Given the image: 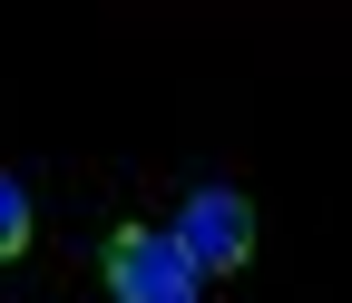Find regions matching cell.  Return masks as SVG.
Returning <instances> with one entry per match:
<instances>
[{"instance_id": "cell-2", "label": "cell", "mask_w": 352, "mask_h": 303, "mask_svg": "<svg viewBox=\"0 0 352 303\" xmlns=\"http://www.w3.org/2000/svg\"><path fill=\"white\" fill-rule=\"evenodd\" d=\"M176 254H186L196 274H235L245 254H254V205L235 196V186H196L186 205H176Z\"/></svg>"}, {"instance_id": "cell-1", "label": "cell", "mask_w": 352, "mask_h": 303, "mask_svg": "<svg viewBox=\"0 0 352 303\" xmlns=\"http://www.w3.org/2000/svg\"><path fill=\"white\" fill-rule=\"evenodd\" d=\"M98 274H108L118 303H196V293H206V274L176 254L166 225H118V235L98 245Z\"/></svg>"}, {"instance_id": "cell-3", "label": "cell", "mask_w": 352, "mask_h": 303, "mask_svg": "<svg viewBox=\"0 0 352 303\" xmlns=\"http://www.w3.org/2000/svg\"><path fill=\"white\" fill-rule=\"evenodd\" d=\"M30 225H39V205H30V186L0 166V265H20L30 254Z\"/></svg>"}]
</instances>
